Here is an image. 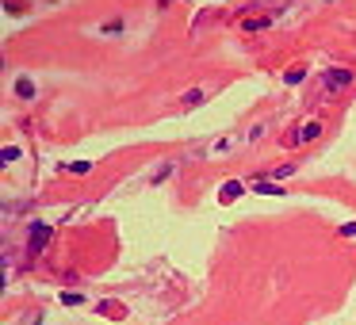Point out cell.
I'll list each match as a JSON object with an SVG mask.
<instances>
[{"mask_svg":"<svg viewBox=\"0 0 356 325\" xmlns=\"http://www.w3.org/2000/svg\"><path fill=\"white\" fill-rule=\"evenodd\" d=\"M291 172H295V169H291V165H280V169H268V172H264V176H272V180H287V176H291Z\"/></svg>","mask_w":356,"mask_h":325,"instance_id":"cell-7","label":"cell"},{"mask_svg":"<svg viewBox=\"0 0 356 325\" xmlns=\"http://www.w3.org/2000/svg\"><path fill=\"white\" fill-rule=\"evenodd\" d=\"M253 191H261V195H280L284 188H280L276 180H257V184H253Z\"/></svg>","mask_w":356,"mask_h":325,"instance_id":"cell-5","label":"cell"},{"mask_svg":"<svg viewBox=\"0 0 356 325\" xmlns=\"http://www.w3.org/2000/svg\"><path fill=\"white\" fill-rule=\"evenodd\" d=\"M195 103H203V92H200V88H191V92L184 96V107H195Z\"/></svg>","mask_w":356,"mask_h":325,"instance_id":"cell-9","label":"cell"},{"mask_svg":"<svg viewBox=\"0 0 356 325\" xmlns=\"http://www.w3.org/2000/svg\"><path fill=\"white\" fill-rule=\"evenodd\" d=\"M242 191H245V184H242V180H226L222 188H218V199H222V203H234V199L242 195Z\"/></svg>","mask_w":356,"mask_h":325,"instance_id":"cell-4","label":"cell"},{"mask_svg":"<svg viewBox=\"0 0 356 325\" xmlns=\"http://www.w3.org/2000/svg\"><path fill=\"white\" fill-rule=\"evenodd\" d=\"M50 226H31V237H27V253H31V257H35V253H43L46 249V241H50Z\"/></svg>","mask_w":356,"mask_h":325,"instance_id":"cell-1","label":"cell"},{"mask_svg":"<svg viewBox=\"0 0 356 325\" xmlns=\"http://www.w3.org/2000/svg\"><path fill=\"white\" fill-rule=\"evenodd\" d=\"M337 233H345V237H356V222H345V226H341Z\"/></svg>","mask_w":356,"mask_h":325,"instance_id":"cell-12","label":"cell"},{"mask_svg":"<svg viewBox=\"0 0 356 325\" xmlns=\"http://www.w3.org/2000/svg\"><path fill=\"white\" fill-rule=\"evenodd\" d=\"M348 80H352L348 69H330V73H326V88H333V92H337V88H348Z\"/></svg>","mask_w":356,"mask_h":325,"instance_id":"cell-3","label":"cell"},{"mask_svg":"<svg viewBox=\"0 0 356 325\" xmlns=\"http://www.w3.org/2000/svg\"><path fill=\"white\" fill-rule=\"evenodd\" d=\"M318 134H322V123H303V127L291 134V142H287V146H299V142H314Z\"/></svg>","mask_w":356,"mask_h":325,"instance_id":"cell-2","label":"cell"},{"mask_svg":"<svg viewBox=\"0 0 356 325\" xmlns=\"http://www.w3.org/2000/svg\"><path fill=\"white\" fill-rule=\"evenodd\" d=\"M16 96H19V100H35V85H31L27 77H19L16 80Z\"/></svg>","mask_w":356,"mask_h":325,"instance_id":"cell-6","label":"cell"},{"mask_svg":"<svg viewBox=\"0 0 356 325\" xmlns=\"http://www.w3.org/2000/svg\"><path fill=\"white\" fill-rule=\"evenodd\" d=\"M303 73H306V69L295 65V69H287V73H284V80H287V85H299V80H303Z\"/></svg>","mask_w":356,"mask_h":325,"instance_id":"cell-8","label":"cell"},{"mask_svg":"<svg viewBox=\"0 0 356 325\" xmlns=\"http://www.w3.org/2000/svg\"><path fill=\"white\" fill-rule=\"evenodd\" d=\"M88 169H92V165H88V161H73V165H69V172H73V176H85Z\"/></svg>","mask_w":356,"mask_h":325,"instance_id":"cell-10","label":"cell"},{"mask_svg":"<svg viewBox=\"0 0 356 325\" xmlns=\"http://www.w3.org/2000/svg\"><path fill=\"white\" fill-rule=\"evenodd\" d=\"M61 302H65V306H77L81 295H77V291H65V295H61Z\"/></svg>","mask_w":356,"mask_h":325,"instance_id":"cell-11","label":"cell"}]
</instances>
